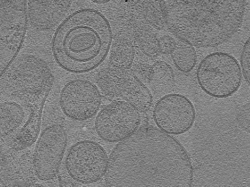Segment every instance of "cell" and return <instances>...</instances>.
I'll return each mask as SVG.
<instances>
[{
	"label": "cell",
	"instance_id": "e0dca14e",
	"mask_svg": "<svg viewBox=\"0 0 250 187\" xmlns=\"http://www.w3.org/2000/svg\"><path fill=\"white\" fill-rule=\"evenodd\" d=\"M115 48L111 58L113 67L125 69L129 66L133 59L132 47L129 44H121L116 46Z\"/></svg>",
	"mask_w": 250,
	"mask_h": 187
},
{
	"label": "cell",
	"instance_id": "9a60e30c",
	"mask_svg": "<svg viewBox=\"0 0 250 187\" xmlns=\"http://www.w3.org/2000/svg\"><path fill=\"white\" fill-rule=\"evenodd\" d=\"M0 133L2 136L13 132L21 125L24 112L17 103L4 101L0 103Z\"/></svg>",
	"mask_w": 250,
	"mask_h": 187
},
{
	"label": "cell",
	"instance_id": "6da1fadb",
	"mask_svg": "<svg viewBox=\"0 0 250 187\" xmlns=\"http://www.w3.org/2000/svg\"><path fill=\"white\" fill-rule=\"evenodd\" d=\"M190 159L174 137L154 127H143L111 151L104 175L111 187H189Z\"/></svg>",
	"mask_w": 250,
	"mask_h": 187
},
{
	"label": "cell",
	"instance_id": "8fae6325",
	"mask_svg": "<svg viewBox=\"0 0 250 187\" xmlns=\"http://www.w3.org/2000/svg\"><path fill=\"white\" fill-rule=\"evenodd\" d=\"M154 122L161 131L170 134L185 133L193 126L196 117L194 106L186 96L170 94L160 98L153 112Z\"/></svg>",
	"mask_w": 250,
	"mask_h": 187
},
{
	"label": "cell",
	"instance_id": "30bf717a",
	"mask_svg": "<svg viewBox=\"0 0 250 187\" xmlns=\"http://www.w3.org/2000/svg\"><path fill=\"white\" fill-rule=\"evenodd\" d=\"M67 136L60 124L49 126L42 131L33 156V168L39 179L47 181L58 173L67 145Z\"/></svg>",
	"mask_w": 250,
	"mask_h": 187
},
{
	"label": "cell",
	"instance_id": "52a82bcc",
	"mask_svg": "<svg viewBox=\"0 0 250 187\" xmlns=\"http://www.w3.org/2000/svg\"><path fill=\"white\" fill-rule=\"evenodd\" d=\"M27 23L26 1L0 0V75L18 54L24 40Z\"/></svg>",
	"mask_w": 250,
	"mask_h": 187
},
{
	"label": "cell",
	"instance_id": "277c9868",
	"mask_svg": "<svg viewBox=\"0 0 250 187\" xmlns=\"http://www.w3.org/2000/svg\"><path fill=\"white\" fill-rule=\"evenodd\" d=\"M54 81L46 62L37 56L24 55L1 75L0 93L25 101L45 99Z\"/></svg>",
	"mask_w": 250,
	"mask_h": 187
},
{
	"label": "cell",
	"instance_id": "4fadbf2b",
	"mask_svg": "<svg viewBox=\"0 0 250 187\" xmlns=\"http://www.w3.org/2000/svg\"><path fill=\"white\" fill-rule=\"evenodd\" d=\"M70 1H30L28 10L31 21L36 28H51L69 8Z\"/></svg>",
	"mask_w": 250,
	"mask_h": 187
},
{
	"label": "cell",
	"instance_id": "2e32d148",
	"mask_svg": "<svg viewBox=\"0 0 250 187\" xmlns=\"http://www.w3.org/2000/svg\"><path fill=\"white\" fill-rule=\"evenodd\" d=\"M170 55L175 66L182 72H188L195 66L196 52L195 48L188 44L176 45Z\"/></svg>",
	"mask_w": 250,
	"mask_h": 187
},
{
	"label": "cell",
	"instance_id": "7402d4cb",
	"mask_svg": "<svg viewBox=\"0 0 250 187\" xmlns=\"http://www.w3.org/2000/svg\"><path fill=\"white\" fill-rule=\"evenodd\" d=\"M108 1H93V2H96V3H104V2H107Z\"/></svg>",
	"mask_w": 250,
	"mask_h": 187
},
{
	"label": "cell",
	"instance_id": "7c38bea8",
	"mask_svg": "<svg viewBox=\"0 0 250 187\" xmlns=\"http://www.w3.org/2000/svg\"><path fill=\"white\" fill-rule=\"evenodd\" d=\"M101 93L92 82L81 79L66 83L60 95V104L63 113L76 120H85L93 116L99 110Z\"/></svg>",
	"mask_w": 250,
	"mask_h": 187
},
{
	"label": "cell",
	"instance_id": "5b68a950",
	"mask_svg": "<svg viewBox=\"0 0 250 187\" xmlns=\"http://www.w3.org/2000/svg\"><path fill=\"white\" fill-rule=\"evenodd\" d=\"M196 76L199 86L205 93L219 98L232 95L242 81V72L236 59L222 52L205 56L198 66Z\"/></svg>",
	"mask_w": 250,
	"mask_h": 187
},
{
	"label": "cell",
	"instance_id": "ac0fdd59",
	"mask_svg": "<svg viewBox=\"0 0 250 187\" xmlns=\"http://www.w3.org/2000/svg\"><path fill=\"white\" fill-rule=\"evenodd\" d=\"M138 40L140 48L146 55L153 57L160 53L158 38L152 33L142 32L139 36Z\"/></svg>",
	"mask_w": 250,
	"mask_h": 187
},
{
	"label": "cell",
	"instance_id": "7a4b0ae2",
	"mask_svg": "<svg viewBox=\"0 0 250 187\" xmlns=\"http://www.w3.org/2000/svg\"><path fill=\"white\" fill-rule=\"evenodd\" d=\"M164 26L196 47H214L228 41L241 26L248 0L161 1Z\"/></svg>",
	"mask_w": 250,
	"mask_h": 187
},
{
	"label": "cell",
	"instance_id": "9c48e42d",
	"mask_svg": "<svg viewBox=\"0 0 250 187\" xmlns=\"http://www.w3.org/2000/svg\"><path fill=\"white\" fill-rule=\"evenodd\" d=\"M140 112L129 103L116 101L104 107L95 121L99 137L109 142L121 141L134 132L141 123Z\"/></svg>",
	"mask_w": 250,
	"mask_h": 187
},
{
	"label": "cell",
	"instance_id": "ffe728a7",
	"mask_svg": "<svg viewBox=\"0 0 250 187\" xmlns=\"http://www.w3.org/2000/svg\"><path fill=\"white\" fill-rule=\"evenodd\" d=\"M151 75L156 77L169 76L172 74L170 66L163 61L156 62L151 68Z\"/></svg>",
	"mask_w": 250,
	"mask_h": 187
},
{
	"label": "cell",
	"instance_id": "5bb4252c",
	"mask_svg": "<svg viewBox=\"0 0 250 187\" xmlns=\"http://www.w3.org/2000/svg\"><path fill=\"white\" fill-rule=\"evenodd\" d=\"M44 100L39 102L28 119L14 140L13 147L21 150L32 145L36 140L41 127L42 110Z\"/></svg>",
	"mask_w": 250,
	"mask_h": 187
},
{
	"label": "cell",
	"instance_id": "d6986e66",
	"mask_svg": "<svg viewBox=\"0 0 250 187\" xmlns=\"http://www.w3.org/2000/svg\"><path fill=\"white\" fill-rule=\"evenodd\" d=\"M240 63L243 75L247 82L249 83L250 74V37H248L243 46L241 55Z\"/></svg>",
	"mask_w": 250,
	"mask_h": 187
},
{
	"label": "cell",
	"instance_id": "44dd1931",
	"mask_svg": "<svg viewBox=\"0 0 250 187\" xmlns=\"http://www.w3.org/2000/svg\"><path fill=\"white\" fill-rule=\"evenodd\" d=\"M158 45L160 53L167 54H170L176 44L172 37L165 35L158 38Z\"/></svg>",
	"mask_w": 250,
	"mask_h": 187
},
{
	"label": "cell",
	"instance_id": "ba28073f",
	"mask_svg": "<svg viewBox=\"0 0 250 187\" xmlns=\"http://www.w3.org/2000/svg\"><path fill=\"white\" fill-rule=\"evenodd\" d=\"M65 164L69 175L83 184L95 183L105 174L108 157L103 148L91 140L79 141L67 153Z\"/></svg>",
	"mask_w": 250,
	"mask_h": 187
},
{
	"label": "cell",
	"instance_id": "3957f363",
	"mask_svg": "<svg viewBox=\"0 0 250 187\" xmlns=\"http://www.w3.org/2000/svg\"><path fill=\"white\" fill-rule=\"evenodd\" d=\"M112 42L107 19L89 8L78 10L59 25L52 41L56 63L73 73H83L99 66L106 57Z\"/></svg>",
	"mask_w": 250,
	"mask_h": 187
},
{
	"label": "cell",
	"instance_id": "8992f818",
	"mask_svg": "<svg viewBox=\"0 0 250 187\" xmlns=\"http://www.w3.org/2000/svg\"><path fill=\"white\" fill-rule=\"evenodd\" d=\"M97 84L108 98L129 103L140 112H146L151 107L153 99L148 89L125 69L103 70L98 76Z\"/></svg>",
	"mask_w": 250,
	"mask_h": 187
}]
</instances>
